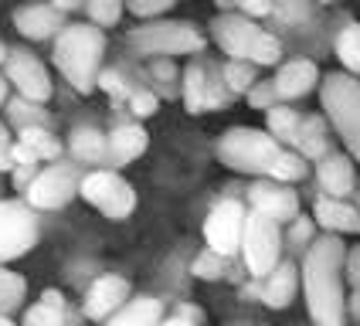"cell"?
Returning a JSON list of instances; mask_svg holds the SVG:
<instances>
[{
	"label": "cell",
	"mask_w": 360,
	"mask_h": 326,
	"mask_svg": "<svg viewBox=\"0 0 360 326\" xmlns=\"http://www.w3.org/2000/svg\"><path fill=\"white\" fill-rule=\"evenodd\" d=\"M79 197L102 211L109 221H126L136 211V190L133 183L120 177L116 170H92L79 183Z\"/></svg>",
	"instance_id": "8992f818"
},
{
	"label": "cell",
	"mask_w": 360,
	"mask_h": 326,
	"mask_svg": "<svg viewBox=\"0 0 360 326\" xmlns=\"http://www.w3.org/2000/svg\"><path fill=\"white\" fill-rule=\"evenodd\" d=\"M105 146H109V167H126L146 153L150 136L140 122H122L112 133H105Z\"/></svg>",
	"instance_id": "ac0fdd59"
},
{
	"label": "cell",
	"mask_w": 360,
	"mask_h": 326,
	"mask_svg": "<svg viewBox=\"0 0 360 326\" xmlns=\"http://www.w3.org/2000/svg\"><path fill=\"white\" fill-rule=\"evenodd\" d=\"M18 143L38 163H58V157H61L58 136H55L51 129H44V126H34V129H20V133H18Z\"/></svg>",
	"instance_id": "d4e9b609"
},
{
	"label": "cell",
	"mask_w": 360,
	"mask_h": 326,
	"mask_svg": "<svg viewBox=\"0 0 360 326\" xmlns=\"http://www.w3.org/2000/svg\"><path fill=\"white\" fill-rule=\"evenodd\" d=\"M68 153L72 163L79 167H96V170H109V146H105V133L96 126H79L68 136Z\"/></svg>",
	"instance_id": "d6986e66"
},
{
	"label": "cell",
	"mask_w": 360,
	"mask_h": 326,
	"mask_svg": "<svg viewBox=\"0 0 360 326\" xmlns=\"http://www.w3.org/2000/svg\"><path fill=\"white\" fill-rule=\"evenodd\" d=\"M245 99H248L252 109H265V112L279 105V96H276V85H272V82H255V85L248 89Z\"/></svg>",
	"instance_id": "f35d334b"
},
{
	"label": "cell",
	"mask_w": 360,
	"mask_h": 326,
	"mask_svg": "<svg viewBox=\"0 0 360 326\" xmlns=\"http://www.w3.org/2000/svg\"><path fill=\"white\" fill-rule=\"evenodd\" d=\"M24 296H27V279L0 265V316L11 320V313L24 306Z\"/></svg>",
	"instance_id": "f1b7e54d"
},
{
	"label": "cell",
	"mask_w": 360,
	"mask_h": 326,
	"mask_svg": "<svg viewBox=\"0 0 360 326\" xmlns=\"http://www.w3.org/2000/svg\"><path fill=\"white\" fill-rule=\"evenodd\" d=\"M248 204H252L255 214L276 221L279 228L289 224L296 214H300V197H296V190L285 187V183H276V181L252 183V187H248Z\"/></svg>",
	"instance_id": "4fadbf2b"
},
{
	"label": "cell",
	"mask_w": 360,
	"mask_h": 326,
	"mask_svg": "<svg viewBox=\"0 0 360 326\" xmlns=\"http://www.w3.org/2000/svg\"><path fill=\"white\" fill-rule=\"evenodd\" d=\"M96 89H102V92H105V96H112V99H129V96H133L129 82L122 79V72H116V68H102Z\"/></svg>",
	"instance_id": "d590c367"
},
{
	"label": "cell",
	"mask_w": 360,
	"mask_h": 326,
	"mask_svg": "<svg viewBox=\"0 0 360 326\" xmlns=\"http://www.w3.org/2000/svg\"><path fill=\"white\" fill-rule=\"evenodd\" d=\"M333 51H337V58H340L343 72L347 75H360V24L357 20H350L347 27H340V34L333 41Z\"/></svg>",
	"instance_id": "83f0119b"
},
{
	"label": "cell",
	"mask_w": 360,
	"mask_h": 326,
	"mask_svg": "<svg viewBox=\"0 0 360 326\" xmlns=\"http://www.w3.org/2000/svg\"><path fill=\"white\" fill-rule=\"evenodd\" d=\"M343 259L347 248L337 235L313 238L306 248L300 268V285L306 296V309L313 326H343L347 323V303H343Z\"/></svg>",
	"instance_id": "6da1fadb"
},
{
	"label": "cell",
	"mask_w": 360,
	"mask_h": 326,
	"mask_svg": "<svg viewBox=\"0 0 360 326\" xmlns=\"http://www.w3.org/2000/svg\"><path fill=\"white\" fill-rule=\"evenodd\" d=\"M126 41L133 44V51L150 55V58H174V55H198L204 51V34L191 20H146L136 24Z\"/></svg>",
	"instance_id": "5b68a950"
},
{
	"label": "cell",
	"mask_w": 360,
	"mask_h": 326,
	"mask_svg": "<svg viewBox=\"0 0 360 326\" xmlns=\"http://www.w3.org/2000/svg\"><path fill=\"white\" fill-rule=\"evenodd\" d=\"M7 51H11V48H7V44H4V41H0V65H4V61H7Z\"/></svg>",
	"instance_id": "f5cc1de1"
},
{
	"label": "cell",
	"mask_w": 360,
	"mask_h": 326,
	"mask_svg": "<svg viewBox=\"0 0 360 326\" xmlns=\"http://www.w3.org/2000/svg\"><path fill=\"white\" fill-rule=\"evenodd\" d=\"M7 119L20 129H34V126H44L48 129V112H44V105H34V102H24V99H7Z\"/></svg>",
	"instance_id": "4dcf8cb0"
},
{
	"label": "cell",
	"mask_w": 360,
	"mask_h": 326,
	"mask_svg": "<svg viewBox=\"0 0 360 326\" xmlns=\"http://www.w3.org/2000/svg\"><path fill=\"white\" fill-rule=\"evenodd\" d=\"M262 285V303L269 309H285V306L296 299V289H300V268L292 262H279L265 279H259Z\"/></svg>",
	"instance_id": "ffe728a7"
},
{
	"label": "cell",
	"mask_w": 360,
	"mask_h": 326,
	"mask_svg": "<svg viewBox=\"0 0 360 326\" xmlns=\"http://www.w3.org/2000/svg\"><path fill=\"white\" fill-rule=\"evenodd\" d=\"M343 272H347V282L354 285V292H360V244L347 252V259H343Z\"/></svg>",
	"instance_id": "7bdbcfd3"
},
{
	"label": "cell",
	"mask_w": 360,
	"mask_h": 326,
	"mask_svg": "<svg viewBox=\"0 0 360 326\" xmlns=\"http://www.w3.org/2000/svg\"><path fill=\"white\" fill-rule=\"evenodd\" d=\"M272 14L279 20H302V18H309V7L306 4H272Z\"/></svg>",
	"instance_id": "b9f144b4"
},
{
	"label": "cell",
	"mask_w": 360,
	"mask_h": 326,
	"mask_svg": "<svg viewBox=\"0 0 360 326\" xmlns=\"http://www.w3.org/2000/svg\"><path fill=\"white\" fill-rule=\"evenodd\" d=\"M320 99L326 119L337 129L347 153L360 163V79L347 72H333L320 82Z\"/></svg>",
	"instance_id": "277c9868"
},
{
	"label": "cell",
	"mask_w": 360,
	"mask_h": 326,
	"mask_svg": "<svg viewBox=\"0 0 360 326\" xmlns=\"http://www.w3.org/2000/svg\"><path fill=\"white\" fill-rule=\"evenodd\" d=\"M211 34H214L221 51L228 55V61H248L262 38V27L255 20H245L235 11H224L211 20Z\"/></svg>",
	"instance_id": "7c38bea8"
},
{
	"label": "cell",
	"mask_w": 360,
	"mask_h": 326,
	"mask_svg": "<svg viewBox=\"0 0 360 326\" xmlns=\"http://www.w3.org/2000/svg\"><path fill=\"white\" fill-rule=\"evenodd\" d=\"M231 11L241 14L245 20H255V18H269L272 14V4L269 0H259V4H231Z\"/></svg>",
	"instance_id": "60d3db41"
},
{
	"label": "cell",
	"mask_w": 360,
	"mask_h": 326,
	"mask_svg": "<svg viewBox=\"0 0 360 326\" xmlns=\"http://www.w3.org/2000/svg\"><path fill=\"white\" fill-rule=\"evenodd\" d=\"M11 150H14V140H11L7 126L0 122V170H14V157H11Z\"/></svg>",
	"instance_id": "f6af8a7d"
},
{
	"label": "cell",
	"mask_w": 360,
	"mask_h": 326,
	"mask_svg": "<svg viewBox=\"0 0 360 326\" xmlns=\"http://www.w3.org/2000/svg\"><path fill=\"white\" fill-rule=\"evenodd\" d=\"M160 326H198V323H191V320H184V316H177V313H174V316H163Z\"/></svg>",
	"instance_id": "681fc988"
},
{
	"label": "cell",
	"mask_w": 360,
	"mask_h": 326,
	"mask_svg": "<svg viewBox=\"0 0 360 326\" xmlns=\"http://www.w3.org/2000/svg\"><path fill=\"white\" fill-rule=\"evenodd\" d=\"M0 326H18V323H11V320H7V316H0Z\"/></svg>",
	"instance_id": "db71d44e"
},
{
	"label": "cell",
	"mask_w": 360,
	"mask_h": 326,
	"mask_svg": "<svg viewBox=\"0 0 360 326\" xmlns=\"http://www.w3.org/2000/svg\"><path fill=\"white\" fill-rule=\"evenodd\" d=\"M241 296L245 299H255V303H262V285H259V279H252V282L241 289Z\"/></svg>",
	"instance_id": "7dc6e473"
},
{
	"label": "cell",
	"mask_w": 360,
	"mask_h": 326,
	"mask_svg": "<svg viewBox=\"0 0 360 326\" xmlns=\"http://www.w3.org/2000/svg\"><path fill=\"white\" fill-rule=\"evenodd\" d=\"M309 174V163L302 160L300 153H292V150H282V157L276 160V167H272V174H269V181H276V183H296L302 181Z\"/></svg>",
	"instance_id": "1f68e13d"
},
{
	"label": "cell",
	"mask_w": 360,
	"mask_h": 326,
	"mask_svg": "<svg viewBox=\"0 0 360 326\" xmlns=\"http://www.w3.org/2000/svg\"><path fill=\"white\" fill-rule=\"evenodd\" d=\"M7 89H11V85H7L4 75H0V105H7Z\"/></svg>",
	"instance_id": "816d5d0a"
},
{
	"label": "cell",
	"mask_w": 360,
	"mask_h": 326,
	"mask_svg": "<svg viewBox=\"0 0 360 326\" xmlns=\"http://www.w3.org/2000/svg\"><path fill=\"white\" fill-rule=\"evenodd\" d=\"M65 313H68L65 296L58 289H44L38 303L24 313V323L20 326H65Z\"/></svg>",
	"instance_id": "cb8c5ba5"
},
{
	"label": "cell",
	"mask_w": 360,
	"mask_h": 326,
	"mask_svg": "<svg viewBox=\"0 0 360 326\" xmlns=\"http://www.w3.org/2000/svg\"><path fill=\"white\" fill-rule=\"evenodd\" d=\"M292 153H300L302 160H323L330 153V143H326V122L320 116H300L296 126V136H292Z\"/></svg>",
	"instance_id": "7402d4cb"
},
{
	"label": "cell",
	"mask_w": 360,
	"mask_h": 326,
	"mask_svg": "<svg viewBox=\"0 0 360 326\" xmlns=\"http://www.w3.org/2000/svg\"><path fill=\"white\" fill-rule=\"evenodd\" d=\"M126 303H129V282L122 275H99L96 282L89 285L85 299H82V313L89 320L102 323V320L116 316Z\"/></svg>",
	"instance_id": "5bb4252c"
},
{
	"label": "cell",
	"mask_w": 360,
	"mask_h": 326,
	"mask_svg": "<svg viewBox=\"0 0 360 326\" xmlns=\"http://www.w3.org/2000/svg\"><path fill=\"white\" fill-rule=\"evenodd\" d=\"M221 82L228 96H248V89L259 82V68L248 61H224L221 68Z\"/></svg>",
	"instance_id": "f546056e"
},
{
	"label": "cell",
	"mask_w": 360,
	"mask_h": 326,
	"mask_svg": "<svg viewBox=\"0 0 360 326\" xmlns=\"http://www.w3.org/2000/svg\"><path fill=\"white\" fill-rule=\"evenodd\" d=\"M180 99L187 105V112H204L207 99V68L200 61H191L180 75Z\"/></svg>",
	"instance_id": "484cf974"
},
{
	"label": "cell",
	"mask_w": 360,
	"mask_h": 326,
	"mask_svg": "<svg viewBox=\"0 0 360 326\" xmlns=\"http://www.w3.org/2000/svg\"><path fill=\"white\" fill-rule=\"evenodd\" d=\"M34 177H38V163H18V167L11 170V181H14L18 190H27Z\"/></svg>",
	"instance_id": "ee69618b"
},
{
	"label": "cell",
	"mask_w": 360,
	"mask_h": 326,
	"mask_svg": "<svg viewBox=\"0 0 360 326\" xmlns=\"http://www.w3.org/2000/svg\"><path fill=\"white\" fill-rule=\"evenodd\" d=\"M313 224H323L330 235H360V214L350 201H333V197H316L313 207Z\"/></svg>",
	"instance_id": "44dd1931"
},
{
	"label": "cell",
	"mask_w": 360,
	"mask_h": 326,
	"mask_svg": "<svg viewBox=\"0 0 360 326\" xmlns=\"http://www.w3.org/2000/svg\"><path fill=\"white\" fill-rule=\"evenodd\" d=\"M245 207L238 201H218L207 211L204 221V242L207 252H214L221 259H231L235 252H241V231H245Z\"/></svg>",
	"instance_id": "8fae6325"
},
{
	"label": "cell",
	"mask_w": 360,
	"mask_h": 326,
	"mask_svg": "<svg viewBox=\"0 0 360 326\" xmlns=\"http://www.w3.org/2000/svg\"><path fill=\"white\" fill-rule=\"evenodd\" d=\"M102 55H105V34L99 27H92L89 20H68L58 31L55 51H51L55 68L79 96H89L96 89L102 72Z\"/></svg>",
	"instance_id": "7a4b0ae2"
},
{
	"label": "cell",
	"mask_w": 360,
	"mask_h": 326,
	"mask_svg": "<svg viewBox=\"0 0 360 326\" xmlns=\"http://www.w3.org/2000/svg\"><path fill=\"white\" fill-rule=\"evenodd\" d=\"M316 181H320V197L333 201H347L357 190L354 163L347 153H326L323 160H316Z\"/></svg>",
	"instance_id": "2e32d148"
},
{
	"label": "cell",
	"mask_w": 360,
	"mask_h": 326,
	"mask_svg": "<svg viewBox=\"0 0 360 326\" xmlns=\"http://www.w3.org/2000/svg\"><path fill=\"white\" fill-rule=\"evenodd\" d=\"M126 102H129V112H133L136 119H146V116H153V112L160 109L157 92H150V89H133V96Z\"/></svg>",
	"instance_id": "74e56055"
},
{
	"label": "cell",
	"mask_w": 360,
	"mask_h": 326,
	"mask_svg": "<svg viewBox=\"0 0 360 326\" xmlns=\"http://www.w3.org/2000/svg\"><path fill=\"white\" fill-rule=\"evenodd\" d=\"M347 309H350V313H354V316L360 320V292H350V299H347Z\"/></svg>",
	"instance_id": "f907efd6"
},
{
	"label": "cell",
	"mask_w": 360,
	"mask_h": 326,
	"mask_svg": "<svg viewBox=\"0 0 360 326\" xmlns=\"http://www.w3.org/2000/svg\"><path fill=\"white\" fill-rule=\"evenodd\" d=\"M191 272L198 275V279H207V282H214V279H221L224 272H228V259H221V255H214V252H200L198 259L191 262Z\"/></svg>",
	"instance_id": "836d02e7"
},
{
	"label": "cell",
	"mask_w": 360,
	"mask_h": 326,
	"mask_svg": "<svg viewBox=\"0 0 360 326\" xmlns=\"http://www.w3.org/2000/svg\"><path fill=\"white\" fill-rule=\"evenodd\" d=\"M285 228H289V231H285V238H289V244H296V248H302V244L309 248L313 238H316V224H313V218H306V214H296Z\"/></svg>",
	"instance_id": "8d00e7d4"
},
{
	"label": "cell",
	"mask_w": 360,
	"mask_h": 326,
	"mask_svg": "<svg viewBox=\"0 0 360 326\" xmlns=\"http://www.w3.org/2000/svg\"><path fill=\"white\" fill-rule=\"evenodd\" d=\"M231 99L224 92V82H221L218 68H207V99H204V109H224V102Z\"/></svg>",
	"instance_id": "ab89813d"
},
{
	"label": "cell",
	"mask_w": 360,
	"mask_h": 326,
	"mask_svg": "<svg viewBox=\"0 0 360 326\" xmlns=\"http://www.w3.org/2000/svg\"><path fill=\"white\" fill-rule=\"evenodd\" d=\"M150 75H153L157 82H174L177 79V68H174L167 58H157L153 65H150Z\"/></svg>",
	"instance_id": "bcb514c9"
},
{
	"label": "cell",
	"mask_w": 360,
	"mask_h": 326,
	"mask_svg": "<svg viewBox=\"0 0 360 326\" xmlns=\"http://www.w3.org/2000/svg\"><path fill=\"white\" fill-rule=\"evenodd\" d=\"M296 126H300V112L296 109H289V105H276V109H269L265 112V133L272 136V140L279 143V146H292V136H296Z\"/></svg>",
	"instance_id": "4316f807"
},
{
	"label": "cell",
	"mask_w": 360,
	"mask_h": 326,
	"mask_svg": "<svg viewBox=\"0 0 360 326\" xmlns=\"http://www.w3.org/2000/svg\"><path fill=\"white\" fill-rule=\"evenodd\" d=\"M68 20L65 14H58L51 4H27L14 11V27L18 34H24L27 41H44V38H58V31Z\"/></svg>",
	"instance_id": "e0dca14e"
},
{
	"label": "cell",
	"mask_w": 360,
	"mask_h": 326,
	"mask_svg": "<svg viewBox=\"0 0 360 326\" xmlns=\"http://www.w3.org/2000/svg\"><path fill=\"white\" fill-rule=\"evenodd\" d=\"M354 207H357V214H360V190H357V204H354Z\"/></svg>",
	"instance_id": "11a10c76"
},
{
	"label": "cell",
	"mask_w": 360,
	"mask_h": 326,
	"mask_svg": "<svg viewBox=\"0 0 360 326\" xmlns=\"http://www.w3.org/2000/svg\"><path fill=\"white\" fill-rule=\"evenodd\" d=\"M241 255H245V268L252 272V279H265L282 262V228L248 211L245 231H241Z\"/></svg>",
	"instance_id": "ba28073f"
},
{
	"label": "cell",
	"mask_w": 360,
	"mask_h": 326,
	"mask_svg": "<svg viewBox=\"0 0 360 326\" xmlns=\"http://www.w3.org/2000/svg\"><path fill=\"white\" fill-rule=\"evenodd\" d=\"M316 82H320V68H316V61L309 58H289L279 65V72H276V96H279L282 105H289V102L302 99V96H309L313 89H316Z\"/></svg>",
	"instance_id": "9a60e30c"
},
{
	"label": "cell",
	"mask_w": 360,
	"mask_h": 326,
	"mask_svg": "<svg viewBox=\"0 0 360 326\" xmlns=\"http://www.w3.org/2000/svg\"><path fill=\"white\" fill-rule=\"evenodd\" d=\"M126 11L146 24V20H160L163 14H170L174 0H133V4H126Z\"/></svg>",
	"instance_id": "e575fe53"
},
{
	"label": "cell",
	"mask_w": 360,
	"mask_h": 326,
	"mask_svg": "<svg viewBox=\"0 0 360 326\" xmlns=\"http://www.w3.org/2000/svg\"><path fill=\"white\" fill-rule=\"evenodd\" d=\"M85 14H89V24H92V27L105 31V27H116V24H120V18L126 14V7H122L120 0H92V4H85Z\"/></svg>",
	"instance_id": "d6a6232c"
},
{
	"label": "cell",
	"mask_w": 360,
	"mask_h": 326,
	"mask_svg": "<svg viewBox=\"0 0 360 326\" xmlns=\"http://www.w3.org/2000/svg\"><path fill=\"white\" fill-rule=\"evenodd\" d=\"M82 167L72 160L48 163L44 170H38V177L31 181V187L24 190V204L31 211H58L79 194L82 183Z\"/></svg>",
	"instance_id": "52a82bcc"
},
{
	"label": "cell",
	"mask_w": 360,
	"mask_h": 326,
	"mask_svg": "<svg viewBox=\"0 0 360 326\" xmlns=\"http://www.w3.org/2000/svg\"><path fill=\"white\" fill-rule=\"evenodd\" d=\"M0 75H4L7 85L18 89V99L34 102V105H44V102L51 99V92H55V82L48 75L44 61L34 51H27V48H11Z\"/></svg>",
	"instance_id": "30bf717a"
},
{
	"label": "cell",
	"mask_w": 360,
	"mask_h": 326,
	"mask_svg": "<svg viewBox=\"0 0 360 326\" xmlns=\"http://www.w3.org/2000/svg\"><path fill=\"white\" fill-rule=\"evenodd\" d=\"M163 323V303L153 296H136L122 306L116 316H109L105 326H160Z\"/></svg>",
	"instance_id": "603a6c76"
},
{
	"label": "cell",
	"mask_w": 360,
	"mask_h": 326,
	"mask_svg": "<svg viewBox=\"0 0 360 326\" xmlns=\"http://www.w3.org/2000/svg\"><path fill=\"white\" fill-rule=\"evenodd\" d=\"M279 143L272 140L265 129L255 126H231L218 140V160L235 170V174H252V177H269L276 160L282 157Z\"/></svg>",
	"instance_id": "3957f363"
},
{
	"label": "cell",
	"mask_w": 360,
	"mask_h": 326,
	"mask_svg": "<svg viewBox=\"0 0 360 326\" xmlns=\"http://www.w3.org/2000/svg\"><path fill=\"white\" fill-rule=\"evenodd\" d=\"M41 235L38 211L24 201H0V265L24 259Z\"/></svg>",
	"instance_id": "9c48e42d"
},
{
	"label": "cell",
	"mask_w": 360,
	"mask_h": 326,
	"mask_svg": "<svg viewBox=\"0 0 360 326\" xmlns=\"http://www.w3.org/2000/svg\"><path fill=\"white\" fill-rule=\"evenodd\" d=\"M177 316H184V320H191V323L200 326V309L198 306H177Z\"/></svg>",
	"instance_id": "c3c4849f"
}]
</instances>
